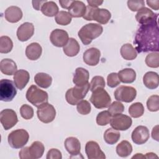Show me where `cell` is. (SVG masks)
Returning <instances> with one entry per match:
<instances>
[{
  "mask_svg": "<svg viewBox=\"0 0 159 159\" xmlns=\"http://www.w3.org/2000/svg\"><path fill=\"white\" fill-rule=\"evenodd\" d=\"M158 18L141 25L137 29L134 43L139 53L158 52L159 28Z\"/></svg>",
  "mask_w": 159,
  "mask_h": 159,
  "instance_id": "obj_1",
  "label": "cell"
},
{
  "mask_svg": "<svg viewBox=\"0 0 159 159\" xmlns=\"http://www.w3.org/2000/svg\"><path fill=\"white\" fill-rule=\"evenodd\" d=\"M102 27L94 23H89L83 26L78 31V35L84 45H89L92 40L99 37L102 33Z\"/></svg>",
  "mask_w": 159,
  "mask_h": 159,
  "instance_id": "obj_2",
  "label": "cell"
},
{
  "mask_svg": "<svg viewBox=\"0 0 159 159\" xmlns=\"http://www.w3.org/2000/svg\"><path fill=\"white\" fill-rule=\"evenodd\" d=\"M83 17L86 20H95L101 24H106L109 21L111 14L106 9H99L88 5Z\"/></svg>",
  "mask_w": 159,
  "mask_h": 159,
  "instance_id": "obj_3",
  "label": "cell"
},
{
  "mask_svg": "<svg viewBox=\"0 0 159 159\" xmlns=\"http://www.w3.org/2000/svg\"><path fill=\"white\" fill-rule=\"evenodd\" d=\"M26 99L35 107H39L42 104L48 102V93L40 89L35 85H31L26 93Z\"/></svg>",
  "mask_w": 159,
  "mask_h": 159,
  "instance_id": "obj_4",
  "label": "cell"
},
{
  "mask_svg": "<svg viewBox=\"0 0 159 159\" xmlns=\"http://www.w3.org/2000/svg\"><path fill=\"white\" fill-rule=\"evenodd\" d=\"M90 89V84L79 86H75L67 90L65 94V99L68 103L71 105H76L80 101L83 100Z\"/></svg>",
  "mask_w": 159,
  "mask_h": 159,
  "instance_id": "obj_5",
  "label": "cell"
},
{
  "mask_svg": "<svg viewBox=\"0 0 159 159\" xmlns=\"http://www.w3.org/2000/svg\"><path fill=\"white\" fill-rule=\"evenodd\" d=\"M90 101L97 109L108 107L111 102V99L108 93L104 88H98L92 92Z\"/></svg>",
  "mask_w": 159,
  "mask_h": 159,
  "instance_id": "obj_6",
  "label": "cell"
},
{
  "mask_svg": "<svg viewBox=\"0 0 159 159\" xmlns=\"http://www.w3.org/2000/svg\"><path fill=\"white\" fill-rule=\"evenodd\" d=\"M29 135L25 129H17L12 131L8 135L7 140L9 145L13 148H20L28 142Z\"/></svg>",
  "mask_w": 159,
  "mask_h": 159,
  "instance_id": "obj_7",
  "label": "cell"
},
{
  "mask_svg": "<svg viewBox=\"0 0 159 159\" xmlns=\"http://www.w3.org/2000/svg\"><path fill=\"white\" fill-rule=\"evenodd\" d=\"M17 94V90L13 81L2 79L0 81V99L5 102L11 101Z\"/></svg>",
  "mask_w": 159,
  "mask_h": 159,
  "instance_id": "obj_8",
  "label": "cell"
},
{
  "mask_svg": "<svg viewBox=\"0 0 159 159\" xmlns=\"http://www.w3.org/2000/svg\"><path fill=\"white\" fill-rule=\"evenodd\" d=\"M37 117L39 119L45 124L52 122L56 116V110L53 105L46 102L37 107Z\"/></svg>",
  "mask_w": 159,
  "mask_h": 159,
  "instance_id": "obj_9",
  "label": "cell"
},
{
  "mask_svg": "<svg viewBox=\"0 0 159 159\" xmlns=\"http://www.w3.org/2000/svg\"><path fill=\"white\" fill-rule=\"evenodd\" d=\"M137 91L132 86H120L114 91V97L119 101L132 102L136 97Z\"/></svg>",
  "mask_w": 159,
  "mask_h": 159,
  "instance_id": "obj_10",
  "label": "cell"
},
{
  "mask_svg": "<svg viewBox=\"0 0 159 159\" xmlns=\"http://www.w3.org/2000/svg\"><path fill=\"white\" fill-rule=\"evenodd\" d=\"M132 124V119L129 116L122 114L112 116L110 121L111 127L117 130H126L131 127Z\"/></svg>",
  "mask_w": 159,
  "mask_h": 159,
  "instance_id": "obj_11",
  "label": "cell"
},
{
  "mask_svg": "<svg viewBox=\"0 0 159 159\" xmlns=\"http://www.w3.org/2000/svg\"><path fill=\"white\" fill-rule=\"evenodd\" d=\"M0 120L5 130L13 127L18 122L16 112L11 109H3L0 112Z\"/></svg>",
  "mask_w": 159,
  "mask_h": 159,
  "instance_id": "obj_12",
  "label": "cell"
},
{
  "mask_svg": "<svg viewBox=\"0 0 159 159\" xmlns=\"http://www.w3.org/2000/svg\"><path fill=\"white\" fill-rule=\"evenodd\" d=\"M50 40L54 46L57 47H63L67 43L69 40V37L67 32L65 30L57 29L51 32Z\"/></svg>",
  "mask_w": 159,
  "mask_h": 159,
  "instance_id": "obj_13",
  "label": "cell"
},
{
  "mask_svg": "<svg viewBox=\"0 0 159 159\" xmlns=\"http://www.w3.org/2000/svg\"><path fill=\"white\" fill-rule=\"evenodd\" d=\"M85 152L88 159H104L106 155L99 144L95 141H89L85 145Z\"/></svg>",
  "mask_w": 159,
  "mask_h": 159,
  "instance_id": "obj_14",
  "label": "cell"
},
{
  "mask_svg": "<svg viewBox=\"0 0 159 159\" xmlns=\"http://www.w3.org/2000/svg\"><path fill=\"white\" fill-rule=\"evenodd\" d=\"M150 134L148 128L145 126H137L132 133V140L137 145H142L145 143L149 139Z\"/></svg>",
  "mask_w": 159,
  "mask_h": 159,
  "instance_id": "obj_15",
  "label": "cell"
},
{
  "mask_svg": "<svg viewBox=\"0 0 159 159\" xmlns=\"http://www.w3.org/2000/svg\"><path fill=\"white\" fill-rule=\"evenodd\" d=\"M34 33V26L32 23L24 22L17 30V37L21 42H25L30 39Z\"/></svg>",
  "mask_w": 159,
  "mask_h": 159,
  "instance_id": "obj_16",
  "label": "cell"
},
{
  "mask_svg": "<svg viewBox=\"0 0 159 159\" xmlns=\"http://www.w3.org/2000/svg\"><path fill=\"white\" fill-rule=\"evenodd\" d=\"M101 52L96 48L92 47L86 50L83 56L84 62L89 66H96L99 62Z\"/></svg>",
  "mask_w": 159,
  "mask_h": 159,
  "instance_id": "obj_17",
  "label": "cell"
},
{
  "mask_svg": "<svg viewBox=\"0 0 159 159\" xmlns=\"http://www.w3.org/2000/svg\"><path fill=\"white\" fill-rule=\"evenodd\" d=\"M158 14L154 13L151 9L144 7L137 12L135 15V19L139 23L143 24L158 18Z\"/></svg>",
  "mask_w": 159,
  "mask_h": 159,
  "instance_id": "obj_18",
  "label": "cell"
},
{
  "mask_svg": "<svg viewBox=\"0 0 159 159\" xmlns=\"http://www.w3.org/2000/svg\"><path fill=\"white\" fill-rule=\"evenodd\" d=\"M64 145L66 151L72 156L80 155L81 143L79 140L74 137H70L66 139Z\"/></svg>",
  "mask_w": 159,
  "mask_h": 159,
  "instance_id": "obj_19",
  "label": "cell"
},
{
  "mask_svg": "<svg viewBox=\"0 0 159 159\" xmlns=\"http://www.w3.org/2000/svg\"><path fill=\"white\" fill-rule=\"evenodd\" d=\"M16 86L20 90L23 89L30 80L29 72L25 70H17L13 76Z\"/></svg>",
  "mask_w": 159,
  "mask_h": 159,
  "instance_id": "obj_20",
  "label": "cell"
},
{
  "mask_svg": "<svg viewBox=\"0 0 159 159\" xmlns=\"http://www.w3.org/2000/svg\"><path fill=\"white\" fill-rule=\"evenodd\" d=\"M89 77V74L87 70L82 67H78L75 70L73 82L76 86H82L88 83Z\"/></svg>",
  "mask_w": 159,
  "mask_h": 159,
  "instance_id": "obj_21",
  "label": "cell"
},
{
  "mask_svg": "<svg viewBox=\"0 0 159 159\" xmlns=\"http://www.w3.org/2000/svg\"><path fill=\"white\" fill-rule=\"evenodd\" d=\"M22 10L17 6H10L6 9L4 12V17L6 20L11 23H16L22 17Z\"/></svg>",
  "mask_w": 159,
  "mask_h": 159,
  "instance_id": "obj_22",
  "label": "cell"
},
{
  "mask_svg": "<svg viewBox=\"0 0 159 159\" xmlns=\"http://www.w3.org/2000/svg\"><path fill=\"white\" fill-rule=\"evenodd\" d=\"M86 9V6L84 2L80 1H73L68 8V12L73 17H81L84 15Z\"/></svg>",
  "mask_w": 159,
  "mask_h": 159,
  "instance_id": "obj_23",
  "label": "cell"
},
{
  "mask_svg": "<svg viewBox=\"0 0 159 159\" xmlns=\"http://www.w3.org/2000/svg\"><path fill=\"white\" fill-rule=\"evenodd\" d=\"M42 52V48L40 45L37 42H33L27 45L25 50V55L27 58L30 60H38Z\"/></svg>",
  "mask_w": 159,
  "mask_h": 159,
  "instance_id": "obj_24",
  "label": "cell"
},
{
  "mask_svg": "<svg viewBox=\"0 0 159 159\" xmlns=\"http://www.w3.org/2000/svg\"><path fill=\"white\" fill-rule=\"evenodd\" d=\"M143 83L150 89L157 88L159 84L158 75L154 71L147 72L143 77Z\"/></svg>",
  "mask_w": 159,
  "mask_h": 159,
  "instance_id": "obj_25",
  "label": "cell"
},
{
  "mask_svg": "<svg viewBox=\"0 0 159 159\" xmlns=\"http://www.w3.org/2000/svg\"><path fill=\"white\" fill-rule=\"evenodd\" d=\"M17 66L14 61L9 58L2 59L0 62L1 71L6 75H12L17 71Z\"/></svg>",
  "mask_w": 159,
  "mask_h": 159,
  "instance_id": "obj_26",
  "label": "cell"
},
{
  "mask_svg": "<svg viewBox=\"0 0 159 159\" xmlns=\"http://www.w3.org/2000/svg\"><path fill=\"white\" fill-rule=\"evenodd\" d=\"M80 47L76 39L70 38L67 43L63 47V50L65 54L68 57H75L80 52Z\"/></svg>",
  "mask_w": 159,
  "mask_h": 159,
  "instance_id": "obj_27",
  "label": "cell"
},
{
  "mask_svg": "<svg viewBox=\"0 0 159 159\" xmlns=\"http://www.w3.org/2000/svg\"><path fill=\"white\" fill-rule=\"evenodd\" d=\"M45 150L43 144L40 141L34 142L30 147H29V152L30 159H37L42 157Z\"/></svg>",
  "mask_w": 159,
  "mask_h": 159,
  "instance_id": "obj_28",
  "label": "cell"
},
{
  "mask_svg": "<svg viewBox=\"0 0 159 159\" xmlns=\"http://www.w3.org/2000/svg\"><path fill=\"white\" fill-rule=\"evenodd\" d=\"M117 74L120 81L124 83H132L136 78V73L132 68H124Z\"/></svg>",
  "mask_w": 159,
  "mask_h": 159,
  "instance_id": "obj_29",
  "label": "cell"
},
{
  "mask_svg": "<svg viewBox=\"0 0 159 159\" xmlns=\"http://www.w3.org/2000/svg\"><path fill=\"white\" fill-rule=\"evenodd\" d=\"M35 83L40 88H48L52 82L51 76L45 73H38L34 76Z\"/></svg>",
  "mask_w": 159,
  "mask_h": 159,
  "instance_id": "obj_30",
  "label": "cell"
},
{
  "mask_svg": "<svg viewBox=\"0 0 159 159\" xmlns=\"http://www.w3.org/2000/svg\"><path fill=\"white\" fill-rule=\"evenodd\" d=\"M120 52L122 58L127 60H134L137 56L135 48L130 43L124 44L120 48Z\"/></svg>",
  "mask_w": 159,
  "mask_h": 159,
  "instance_id": "obj_31",
  "label": "cell"
},
{
  "mask_svg": "<svg viewBox=\"0 0 159 159\" xmlns=\"http://www.w3.org/2000/svg\"><path fill=\"white\" fill-rule=\"evenodd\" d=\"M40 10L42 14L47 17H53L58 13V7L53 1H46Z\"/></svg>",
  "mask_w": 159,
  "mask_h": 159,
  "instance_id": "obj_32",
  "label": "cell"
},
{
  "mask_svg": "<svg viewBox=\"0 0 159 159\" xmlns=\"http://www.w3.org/2000/svg\"><path fill=\"white\" fill-rule=\"evenodd\" d=\"M132 146L127 140L121 141L116 147L117 154L120 157H127L131 154Z\"/></svg>",
  "mask_w": 159,
  "mask_h": 159,
  "instance_id": "obj_33",
  "label": "cell"
},
{
  "mask_svg": "<svg viewBox=\"0 0 159 159\" xmlns=\"http://www.w3.org/2000/svg\"><path fill=\"white\" fill-rule=\"evenodd\" d=\"M120 137V132L113 128L107 129L104 134V140L109 145H113L117 143L119 140Z\"/></svg>",
  "mask_w": 159,
  "mask_h": 159,
  "instance_id": "obj_34",
  "label": "cell"
},
{
  "mask_svg": "<svg viewBox=\"0 0 159 159\" xmlns=\"http://www.w3.org/2000/svg\"><path fill=\"white\" fill-rule=\"evenodd\" d=\"M129 113L130 116L134 118L140 117L142 116L144 113V107L141 102H135L130 106Z\"/></svg>",
  "mask_w": 159,
  "mask_h": 159,
  "instance_id": "obj_35",
  "label": "cell"
},
{
  "mask_svg": "<svg viewBox=\"0 0 159 159\" xmlns=\"http://www.w3.org/2000/svg\"><path fill=\"white\" fill-rule=\"evenodd\" d=\"M13 47V42L10 37L1 36L0 37V52L1 53H9Z\"/></svg>",
  "mask_w": 159,
  "mask_h": 159,
  "instance_id": "obj_36",
  "label": "cell"
},
{
  "mask_svg": "<svg viewBox=\"0 0 159 159\" xmlns=\"http://www.w3.org/2000/svg\"><path fill=\"white\" fill-rule=\"evenodd\" d=\"M72 17L68 12L61 11L55 16V22L61 25H68L71 21Z\"/></svg>",
  "mask_w": 159,
  "mask_h": 159,
  "instance_id": "obj_37",
  "label": "cell"
},
{
  "mask_svg": "<svg viewBox=\"0 0 159 159\" xmlns=\"http://www.w3.org/2000/svg\"><path fill=\"white\" fill-rule=\"evenodd\" d=\"M145 63L150 68H158L159 66L158 52H152L148 54L145 58Z\"/></svg>",
  "mask_w": 159,
  "mask_h": 159,
  "instance_id": "obj_38",
  "label": "cell"
},
{
  "mask_svg": "<svg viewBox=\"0 0 159 159\" xmlns=\"http://www.w3.org/2000/svg\"><path fill=\"white\" fill-rule=\"evenodd\" d=\"M112 115L108 111H103L99 112L96 117V123L99 125L104 126L110 123Z\"/></svg>",
  "mask_w": 159,
  "mask_h": 159,
  "instance_id": "obj_39",
  "label": "cell"
},
{
  "mask_svg": "<svg viewBox=\"0 0 159 159\" xmlns=\"http://www.w3.org/2000/svg\"><path fill=\"white\" fill-rule=\"evenodd\" d=\"M159 96L152 95L150 96L147 101V107L150 111L156 112L159 109Z\"/></svg>",
  "mask_w": 159,
  "mask_h": 159,
  "instance_id": "obj_40",
  "label": "cell"
},
{
  "mask_svg": "<svg viewBox=\"0 0 159 159\" xmlns=\"http://www.w3.org/2000/svg\"><path fill=\"white\" fill-rule=\"evenodd\" d=\"M106 86L104 79L102 76H96L93 77L90 83V91H93L98 88H104Z\"/></svg>",
  "mask_w": 159,
  "mask_h": 159,
  "instance_id": "obj_41",
  "label": "cell"
},
{
  "mask_svg": "<svg viewBox=\"0 0 159 159\" xmlns=\"http://www.w3.org/2000/svg\"><path fill=\"white\" fill-rule=\"evenodd\" d=\"M76 105L78 112L82 115H87L91 112V104L86 100H81Z\"/></svg>",
  "mask_w": 159,
  "mask_h": 159,
  "instance_id": "obj_42",
  "label": "cell"
},
{
  "mask_svg": "<svg viewBox=\"0 0 159 159\" xmlns=\"http://www.w3.org/2000/svg\"><path fill=\"white\" fill-rule=\"evenodd\" d=\"M108 107V111L112 116L121 114L124 111V106L120 101H114Z\"/></svg>",
  "mask_w": 159,
  "mask_h": 159,
  "instance_id": "obj_43",
  "label": "cell"
},
{
  "mask_svg": "<svg viewBox=\"0 0 159 159\" xmlns=\"http://www.w3.org/2000/svg\"><path fill=\"white\" fill-rule=\"evenodd\" d=\"M20 114L22 117L29 120L32 119L34 116V109L28 104H23L20 108Z\"/></svg>",
  "mask_w": 159,
  "mask_h": 159,
  "instance_id": "obj_44",
  "label": "cell"
},
{
  "mask_svg": "<svg viewBox=\"0 0 159 159\" xmlns=\"http://www.w3.org/2000/svg\"><path fill=\"white\" fill-rule=\"evenodd\" d=\"M120 83L117 73H111L108 75L107 78V83L110 88H114L118 86Z\"/></svg>",
  "mask_w": 159,
  "mask_h": 159,
  "instance_id": "obj_45",
  "label": "cell"
},
{
  "mask_svg": "<svg viewBox=\"0 0 159 159\" xmlns=\"http://www.w3.org/2000/svg\"><path fill=\"white\" fill-rule=\"evenodd\" d=\"M127 6L132 11H139L145 7V2L142 0L139 1H128Z\"/></svg>",
  "mask_w": 159,
  "mask_h": 159,
  "instance_id": "obj_46",
  "label": "cell"
},
{
  "mask_svg": "<svg viewBox=\"0 0 159 159\" xmlns=\"http://www.w3.org/2000/svg\"><path fill=\"white\" fill-rule=\"evenodd\" d=\"M47 159H61V152L57 148H51L47 153Z\"/></svg>",
  "mask_w": 159,
  "mask_h": 159,
  "instance_id": "obj_47",
  "label": "cell"
},
{
  "mask_svg": "<svg viewBox=\"0 0 159 159\" xmlns=\"http://www.w3.org/2000/svg\"><path fill=\"white\" fill-rule=\"evenodd\" d=\"M19 158L20 159H30V155L29 152V147H24L19 152Z\"/></svg>",
  "mask_w": 159,
  "mask_h": 159,
  "instance_id": "obj_48",
  "label": "cell"
},
{
  "mask_svg": "<svg viewBox=\"0 0 159 159\" xmlns=\"http://www.w3.org/2000/svg\"><path fill=\"white\" fill-rule=\"evenodd\" d=\"M147 4L148 6H150L151 8L155 10H158L159 9V1L155 0V1H147Z\"/></svg>",
  "mask_w": 159,
  "mask_h": 159,
  "instance_id": "obj_49",
  "label": "cell"
},
{
  "mask_svg": "<svg viewBox=\"0 0 159 159\" xmlns=\"http://www.w3.org/2000/svg\"><path fill=\"white\" fill-rule=\"evenodd\" d=\"M47 1L46 0H43V1H32V5H33V7L36 9L37 11H39L40 9H41V7L42 6V5Z\"/></svg>",
  "mask_w": 159,
  "mask_h": 159,
  "instance_id": "obj_50",
  "label": "cell"
},
{
  "mask_svg": "<svg viewBox=\"0 0 159 159\" xmlns=\"http://www.w3.org/2000/svg\"><path fill=\"white\" fill-rule=\"evenodd\" d=\"M87 2L89 6L94 7H98L99 6L101 5L103 3L102 1H93V0H88Z\"/></svg>",
  "mask_w": 159,
  "mask_h": 159,
  "instance_id": "obj_51",
  "label": "cell"
},
{
  "mask_svg": "<svg viewBox=\"0 0 159 159\" xmlns=\"http://www.w3.org/2000/svg\"><path fill=\"white\" fill-rule=\"evenodd\" d=\"M152 137L153 139L157 141H158V125H156L152 129Z\"/></svg>",
  "mask_w": 159,
  "mask_h": 159,
  "instance_id": "obj_52",
  "label": "cell"
},
{
  "mask_svg": "<svg viewBox=\"0 0 159 159\" xmlns=\"http://www.w3.org/2000/svg\"><path fill=\"white\" fill-rule=\"evenodd\" d=\"M73 1H59V3L61 5V7L64 9H68L70 7L71 4L72 3Z\"/></svg>",
  "mask_w": 159,
  "mask_h": 159,
  "instance_id": "obj_53",
  "label": "cell"
},
{
  "mask_svg": "<svg viewBox=\"0 0 159 159\" xmlns=\"http://www.w3.org/2000/svg\"><path fill=\"white\" fill-rule=\"evenodd\" d=\"M145 158H158V156L154 153H152V152H150V153H147L145 154Z\"/></svg>",
  "mask_w": 159,
  "mask_h": 159,
  "instance_id": "obj_54",
  "label": "cell"
},
{
  "mask_svg": "<svg viewBox=\"0 0 159 159\" xmlns=\"http://www.w3.org/2000/svg\"><path fill=\"white\" fill-rule=\"evenodd\" d=\"M132 158H145V155H143L142 153H136L135 155L132 157Z\"/></svg>",
  "mask_w": 159,
  "mask_h": 159,
  "instance_id": "obj_55",
  "label": "cell"
}]
</instances>
